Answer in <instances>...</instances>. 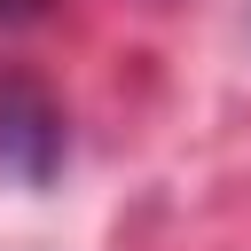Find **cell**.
<instances>
[{"label": "cell", "instance_id": "obj_1", "mask_svg": "<svg viewBox=\"0 0 251 251\" xmlns=\"http://www.w3.org/2000/svg\"><path fill=\"white\" fill-rule=\"evenodd\" d=\"M63 165V118L39 86L8 78L0 86V180L8 188H47Z\"/></svg>", "mask_w": 251, "mask_h": 251}, {"label": "cell", "instance_id": "obj_2", "mask_svg": "<svg viewBox=\"0 0 251 251\" xmlns=\"http://www.w3.org/2000/svg\"><path fill=\"white\" fill-rule=\"evenodd\" d=\"M16 16H39V0H0V24H16Z\"/></svg>", "mask_w": 251, "mask_h": 251}]
</instances>
